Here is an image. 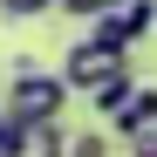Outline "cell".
<instances>
[{
  "mask_svg": "<svg viewBox=\"0 0 157 157\" xmlns=\"http://www.w3.org/2000/svg\"><path fill=\"white\" fill-rule=\"evenodd\" d=\"M62 109H68V75H48L34 62H21L14 82H7V116L14 123H62Z\"/></svg>",
  "mask_w": 157,
  "mask_h": 157,
  "instance_id": "1",
  "label": "cell"
},
{
  "mask_svg": "<svg viewBox=\"0 0 157 157\" xmlns=\"http://www.w3.org/2000/svg\"><path fill=\"white\" fill-rule=\"evenodd\" d=\"M62 75H68V89H89V96H102V89H116V82H130V48H116V41H75L68 55H62Z\"/></svg>",
  "mask_w": 157,
  "mask_h": 157,
  "instance_id": "2",
  "label": "cell"
},
{
  "mask_svg": "<svg viewBox=\"0 0 157 157\" xmlns=\"http://www.w3.org/2000/svg\"><path fill=\"white\" fill-rule=\"evenodd\" d=\"M96 116L116 123L123 137L150 130V123H157V82H116V89H102V96H96Z\"/></svg>",
  "mask_w": 157,
  "mask_h": 157,
  "instance_id": "3",
  "label": "cell"
},
{
  "mask_svg": "<svg viewBox=\"0 0 157 157\" xmlns=\"http://www.w3.org/2000/svg\"><path fill=\"white\" fill-rule=\"evenodd\" d=\"M150 21H157V0H123V7H109V14L89 21V34L96 41H116V48H137L150 34Z\"/></svg>",
  "mask_w": 157,
  "mask_h": 157,
  "instance_id": "4",
  "label": "cell"
},
{
  "mask_svg": "<svg viewBox=\"0 0 157 157\" xmlns=\"http://www.w3.org/2000/svg\"><path fill=\"white\" fill-rule=\"evenodd\" d=\"M0 157H68V137H62V123H21Z\"/></svg>",
  "mask_w": 157,
  "mask_h": 157,
  "instance_id": "5",
  "label": "cell"
},
{
  "mask_svg": "<svg viewBox=\"0 0 157 157\" xmlns=\"http://www.w3.org/2000/svg\"><path fill=\"white\" fill-rule=\"evenodd\" d=\"M68 157H109V137L102 130H82V137H68Z\"/></svg>",
  "mask_w": 157,
  "mask_h": 157,
  "instance_id": "6",
  "label": "cell"
},
{
  "mask_svg": "<svg viewBox=\"0 0 157 157\" xmlns=\"http://www.w3.org/2000/svg\"><path fill=\"white\" fill-rule=\"evenodd\" d=\"M48 7H55V0H0L7 21H34V14H48Z\"/></svg>",
  "mask_w": 157,
  "mask_h": 157,
  "instance_id": "7",
  "label": "cell"
},
{
  "mask_svg": "<svg viewBox=\"0 0 157 157\" xmlns=\"http://www.w3.org/2000/svg\"><path fill=\"white\" fill-rule=\"evenodd\" d=\"M62 14H82V21H96V14H109V7H123V0H55Z\"/></svg>",
  "mask_w": 157,
  "mask_h": 157,
  "instance_id": "8",
  "label": "cell"
},
{
  "mask_svg": "<svg viewBox=\"0 0 157 157\" xmlns=\"http://www.w3.org/2000/svg\"><path fill=\"white\" fill-rule=\"evenodd\" d=\"M130 157H157V123H150V130H137V137H130Z\"/></svg>",
  "mask_w": 157,
  "mask_h": 157,
  "instance_id": "9",
  "label": "cell"
},
{
  "mask_svg": "<svg viewBox=\"0 0 157 157\" xmlns=\"http://www.w3.org/2000/svg\"><path fill=\"white\" fill-rule=\"evenodd\" d=\"M14 130H21V123L7 116V102H0V150H7V144H14Z\"/></svg>",
  "mask_w": 157,
  "mask_h": 157,
  "instance_id": "10",
  "label": "cell"
}]
</instances>
